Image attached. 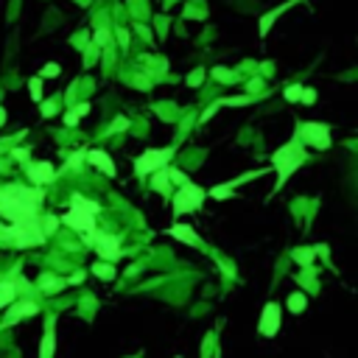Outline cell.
Instances as JSON below:
<instances>
[{
	"label": "cell",
	"instance_id": "6da1fadb",
	"mask_svg": "<svg viewBox=\"0 0 358 358\" xmlns=\"http://www.w3.org/2000/svg\"><path fill=\"white\" fill-rule=\"evenodd\" d=\"M39 205H42V190H28L20 185L0 188V213L11 227L39 218Z\"/></svg>",
	"mask_w": 358,
	"mask_h": 358
},
{
	"label": "cell",
	"instance_id": "7a4b0ae2",
	"mask_svg": "<svg viewBox=\"0 0 358 358\" xmlns=\"http://www.w3.org/2000/svg\"><path fill=\"white\" fill-rule=\"evenodd\" d=\"M308 160V154H305V146H302L297 137H291L285 146H280L277 151L272 154V165H274V171H277V182H274V190H272V196L274 193H280L283 190V185L291 179V174H294L297 168H300L302 163Z\"/></svg>",
	"mask_w": 358,
	"mask_h": 358
},
{
	"label": "cell",
	"instance_id": "3957f363",
	"mask_svg": "<svg viewBox=\"0 0 358 358\" xmlns=\"http://www.w3.org/2000/svg\"><path fill=\"white\" fill-rule=\"evenodd\" d=\"M205 199H207V190L199 188V185H193L188 179L185 185H179V190H176V196H174V216L179 218V216H185V213L202 210Z\"/></svg>",
	"mask_w": 358,
	"mask_h": 358
},
{
	"label": "cell",
	"instance_id": "277c9868",
	"mask_svg": "<svg viewBox=\"0 0 358 358\" xmlns=\"http://www.w3.org/2000/svg\"><path fill=\"white\" fill-rule=\"evenodd\" d=\"M176 154L174 146H165V148H146L140 157L135 160V171L137 176H148V174H157L168 165V160Z\"/></svg>",
	"mask_w": 358,
	"mask_h": 358
},
{
	"label": "cell",
	"instance_id": "5b68a950",
	"mask_svg": "<svg viewBox=\"0 0 358 358\" xmlns=\"http://www.w3.org/2000/svg\"><path fill=\"white\" fill-rule=\"evenodd\" d=\"M294 137L302 143V146H314V148H319V151H327V148H330V126H327V123H319V121L302 123Z\"/></svg>",
	"mask_w": 358,
	"mask_h": 358
},
{
	"label": "cell",
	"instance_id": "8992f818",
	"mask_svg": "<svg viewBox=\"0 0 358 358\" xmlns=\"http://www.w3.org/2000/svg\"><path fill=\"white\" fill-rule=\"evenodd\" d=\"M93 247L106 263H115L121 258V238L118 235H109V232H95L93 235Z\"/></svg>",
	"mask_w": 358,
	"mask_h": 358
},
{
	"label": "cell",
	"instance_id": "52a82bcc",
	"mask_svg": "<svg viewBox=\"0 0 358 358\" xmlns=\"http://www.w3.org/2000/svg\"><path fill=\"white\" fill-rule=\"evenodd\" d=\"M280 319H283V311H280V305L277 302H266L263 305V314H260V325H258V330H260V336H266V339H274L280 333Z\"/></svg>",
	"mask_w": 358,
	"mask_h": 358
},
{
	"label": "cell",
	"instance_id": "ba28073f",
	"mask_svg": "<svg viewBox=\"0 0 358 358\" xmlns=\"http://www.w3.org/2000/svg\"><path fill=\"white\" fill-rule=\"evenodd\" d=\"M266 171H272V168H258V171H249V174H241L238 179H232V182H221V185H216V188H210V190H207V196H210V199H216V202H221V199H227V196H232V190H235L238 185L249 182V179L263 176Z\"/></svg>",
	"mask_w": 358,
	"mask_h": 358
},
{
	"label": "cell",
	"instance_id": "9c48e42d",
	"mask_svg": "<svg viewBox=\"0 0 358 358\" xmlns=\"http://www.w3.org/2000/svg\"><path fill=\"white\" fill-rule=\"evenodd\" d=\"M62 221L68 227H73V230H79V232H95V216L79 210V207H70V213H64Z\"/></svg>",
	"mask_w": 358,
	"mask_h": 358
},
{
	"label": "cell",
	"instance_id": "30bf717a",
	"mask_svg": "<svg viewBox=\"0 0 358 358\" xmlns=\"http://www.w3.org/2000/svg\"><path fill=\"white\" fill-rule=\"evenodd\" d=\"M53 353H56V316H48L42 342H39V358H53Z\"/></svg>",
	"mask_w": 358,
	"mask_h": 358
},
{
	"label": "cell",
	"instance_id": "8fae6325",
	"mask_svg": "<svg viewBox=\"0 0 358 358\" xmlns=\"http://www.w3.org/2000/svg\"><path fill=\"white\" fill-rule=\"evenodd\" d=\"M87 163L93 165V168H98L101 174L106 176H115V163H112V157L106 151H101V148H93V151H87Z\"/></svg>",
	"mask_w": 358,
	"mask_h": 358
},
{
	"label": "cell",
	"instance_id": "7c38bea8",
	"mask_svg": "<svg viewBox=\"0 0 358 358\" xmlns=\"http://www.w3.org/2000/svg\"><path fill=\"white\" fill-rule=\"evenodd\" d=\"M168 235H174L176 241L188 243V247L205 249V243H202V238L196 235V232H193V227H188V224H174V227H168Z\"/></svg>",
	"mask_w": 358,
	"mask_h": 358
},
{
	"label": "cell",
	"instance_id": "4fadbf2b",
	"mask_svg": "<svg viewBox=\"0 0 358 358\" xmlns=\"http://www.w3.org/2000/svg\"><path fill=\"white\" fill-rule=\"evenodd\" d=\"M34 314H39L37 302H11L9 311H6V325H14L23 316H34Z\"/></svg>",
	"mask_w": 358,
	"mask_h": 358
},
{
	"label": "cell",
	"instance_id": "5bb4252c",
	"mask_svg": "<svg viewBox=\"0 0 358 358\" xmlns=\"http://www.w3.org/2000/svg\"><path fill=\"white\" fill-rule=\"evenodd\" d=\"M26 174H28V179H31L34 185H45V182H51V179L56 176V171H53L51 163H34V165L26 168Z\"/></svg>",
	"mask_w": 358,
	"mask_h": 358
},
{
	"label": "cell",
	"instance_id": "9a60e30c",
	"mask_svg": "<svg viewBox=\"0 0 358 358\" xmlns=\"http://www.w3.org/2000/svg\"><path fill=\"white\" fill-rule=\"evenodd\" d=\"M294 3H297V0H288L285 6H277L274 11H268V14H263V17H260V37H268V31H272L274 20H277V17L283 14V11L288 9V6H294Z\"/></svg>",
	"mask_w": 358,
	"mask_h": 358
},
{
	"label": "cell",
	"instance_id": "2e32d148",
	"mask_svg": "<svg viewBox=\"0 0 358 358\" xmlns=\"http://www.w3.org/2000/svg\"><path fill=\"white\" fill-rule=\"evenodd\" d=\"M14 297H17V285L11 280H3L0 283V308H9L14 302Z\"/></svg>",
	"mask_w": 358,
	"mask_h": 358
},
{
	"label": "cell",
	"instance_id": "e0dca14e",
	"mask_svg": "<svg viewBox=\"0 0 358 358\" xmlns=\"http://www.w3.org/2000/svg\"><path fill=\"white\" fill-rule=\"evenodd\" d=\"M314 255H316V249H314V247H300V249H294V260H297V266H302V268L314 266Z\"/></svg>",
	"mask_w": 358,
	"mask_h": 358
},
{
	"label": "cell",
	"instance_id": "ac0fdd59",
	"mask_svg": "<svg viewBox=\"0 0 358 358\" xmlns=\"http://www.w3.org/2000/svg\"><path fill=\"white\" fill-rule=\"evenodd\" d=\"M308 308V297L302 294V291H294V294L288 297V311L291 314H302Z\"/></svg>",
	"mask_w": 358,
	"mask_h": 358
},
{
	"label": "cell",
	"instance_id": "d6986e66",
	"mask_svg": "<svg viewBox=\"0 0 358 358\" xmlns=\"http://www.w3.org/2000/svg\"><path fill=\"white\" fill-rule=\"evenodd\" d=\"M73 207H79V210L90 213V216H95V213L101 210V207H98V202H90V199H84V196H79V193L73 196Z\"/></svg>",
	"mask_w": 358,
	"mask_h": 358
},
{
	"label": "cell",
	"instance_id": "ffe728a7",
	"mask_svg": "<svg viewBox=\"0 0 358 358\" xmlns=\"http://www.w3.org/2000/svg\"><path fill=\"white\" fill-rule=\"evenodd\" d=\"M210 76L216 81H221V84H232V81H235V79H232V70L224 68V64H216V68L210 70Z\"/></svg>",
	"mask_w": 358,
	"mask_h": 358
},
{
	"label": "cell",
	"instance_id": "44dd1931",
	"mask_svg": "<svg viewBox=\"0 0 358 358\" xmlns=\"http://www.w3.org/2000/svg\"><path fill=\"white\" fill-rule=\"evenodd\" d=\"M93 274H95V277H101V280H115V266H112V263H95Z\"/></svg>",
	"mask_w": 358,
	"mask_h": 358
},
{
	"label": "cell",
	"instance_id": "7402d4cb",
	"mask_svg": "<svg viewBox=\"0 0 358 358\" xmlns=\"http://www.w3.org/2000/svg\"><path fill=\"white\" fill-rule=\"evenodd\" d=\"M28 93H31V101H37V104H42V79H39V76H34V79H28Z\"/></svg>",
	"mask_w": 358,
	"mask_h": 358
},
{
	"label": "cell",
	"instance_id": "603a6c76",
	"mask_svg": "<svg viewBox=\"0 0 358 358\" xmlns=\"http://www.w3.org/2000/svg\"><path fill=\"white\" fill-rule=\"evenodd\" d=\"M252 104V95H232V98H221L218 106H249Z\"/></svg>",
	"mask_w": 358,
	"mask_h": 358
},
{
	"label": "cell",
	"instance_id": "cb8c5ba5",
	"mask_svg": "<svg viewBox=\"0 0 358 358\" xmlns=\"http://www.w3.org/2000/svg\"><path fill=\"white\" fill-rule=\"evenodd\" d=\"M300 95H302V84H288L283 90V98L288 101V104H297L300 101Z\"/></svg>",
	"mask_w": 358,
	"mask_h": 358
},
{
	"label": "cell",
	"instance_id": "d4e9b609",
	"mask_svg": "<svg viewBox=\"0 0 358 358\" xmlns=\"http://www.w3.org/2000/svg\"><path fill=\"white\" fill-rule=\"evenodd\" d=\"M151 188L154 190H165V188H168V174H165V168L157 171V174L151 176Z\"/></svg>",
	"mask_w": 358,
	"mask_h": 358
},
{
	"label": "cell",
	"instance_id": "484cf974",
	"mask_svg": "<svg viewBox=\"0 0 358 358\" xmlns=\"http://www.w3.org/2000/svg\"><path fill=\"white\" fill-rule=\"evenodd\" d=\"M56 224H59V218H53V216H39V227H42V235L48 238V235H51V232L53 230H56Z\"/></svg>",
	"mask_w": 358,
	"mask_h": 358
},
{
	"label": "cell",
	"instance_id": "4316f807",
	"mask_svg": "<svg viewBox=\"0 0 358 358\" xmlns=\"http://www.w3.org/2000/svg\"><path fill=\"white\" fill-rule=\"evenodd\" d=\"M62 285H64V283H59L56 277H48V274L39 280V288H42V291H56V288H62Z\"/></svg>",
	"mask_w": 358,
	"mask_h": 358
},
{
	"label": "cell",
	"instance_id": "83f0119b",
	"mask_svg": "<svg viewBox=\"0 0 358 358\" xmlns=\"http://www.w3.org/2000/svg\"><path fill=\"white\" fill-rule=\"evenodd\" d=\"M205 73H207V70H205V68H196V70H193V73H190V76H188V87H199V84H202V81H205Z\"/></svg>",
	"mask_w": 358,
	"mask_h": 358
},
{
	"label": "cell",
	"instance_id": "f1b7e54d",
	"mask_svg": "<svg viewBox=\"0 0 358 358\" xmlns=\"http://www.w3.org/2000/svg\"><path fill=\"white\" fill-rule=\"evenodd\" d=\"M297 283L305 285V288H311V285H314V266H308L305 272H302L300 277H297Z\"/></svg>",
	"mask_w": 358,
	"mask_h": 358
},
{
	"label": "cell",
	"instance_id": "f546056e",
	"mask_svg": "<svg viewBox=\"0 0 358 358\" xmlns=\"http://www.w3.org/2000/svg\"><path fill=\"white\" fill-rule=\"evenodd\" d=\"M84 157H87V151H84V148H81V151H76L73 157L68 160V168H70V171H76V168H79L81 163H84Z\"/></svg>",
	"mask_w": 358,
	"mask_h": 358
},
{
	"label": "cell",
	"instance_id": "4dcf8cb0",
	"mask_svg": "<svg viewBox=\"0 0 358 358\" xmlns=\"http://www.w3.org/2000/svg\"><path fill=\"white\" fill-rule=\"evenodd\" d=\"M165 174H168V179L174 185H185V182H188V176H185L182 171H176V168H165Z\"/></svg>",
	"mask_w": 358,
	"mask_h": 358
},
{
	"label": "cell",
	"instance_id": "1f68e13d",
	"mask_svg": "<svg viewBox=\"0 0 358 358\" xmlns=\"http://www.w3.org/2000/svg\"><path fill=\"white\" fill-rule=\"evenodd\" d=\"M300 101H302V104H316V90L314 87H302Z\"/></svg>",
	"mask_w": 358,
	"mask_h": 358
},
{
	"label": "cell",
	"instance_id": "d6a6232c",
	"mask_svg": "<svg viewBox=\"0 0 358 358\" xmlns=\"http://www.w3.org/2000/svg\"><path fill=\"white\" fill-rule=\"evenodd\" d=\"M59 73H62V68H59L56 62H51V64L42 68V76H39V79H45V76H59Z\"/></svg>",
	"mask_w": 358,
	"mask_h": 358
},
{
	"label": "cell",
	"instance_id": "836d02e7",
	"mask_svg": "<svg viewBox=\"0 0 358 358\" xmlns=\"http://www.w3.org/2000/svg\"><path fill=\"white\" fill-rule=\"evenodd\" d=\"M95 45H109V31H95Z\"/></svg>",
	"mask_w": 358,
	"mask_h": 358
},
{
	"label": "cell",
	"instance_id": "e575fe53",
	"mask_svg": "<svg viewBox=\"0 0 358 358\" xmlns=\"http://www.w3.org/2000/svg\"><path fill=\"white\" fill-rule=\"evenodd\" d=\"M79 118H81L79 112H76V109H70L68 115H64V123H68V126H76V123H79Z\"/></svg>",
	"mask_w": 358,
	"mask_h": 358
},
{
	"label": "cell",
	"instance_id": "d590c367",
	"mask_svg": "<svg viewBox=\"0 0 358 358\" xmlns=\"http://www.w3.org/2000/svg\"><path fill=\"white\" fill-rule=\"evenodd\" d=\"M53 112H56V106H53V104H42V115L45 118H51Z\"/></svg>",
	"mask_w": 358,
	"mask_h": 358
},
{
	"label": "cell",
	"instance_id": "8d00e7d4",
	"mask_svg": "<svg viewBox=\"0 0 358 358\" xmlns=\"http://www.w3.org/2000/svg\"><path fill=\"white\" fill-rule=\"evenodd\" d=\"M216 109H218V104H216V106H210V109H207L205 115H202V123H207V118H213V112H216Z\"/></svg>",
	"mask_w": 358,
	"mask_h": 358
},
{
	"label": "cell",
	"instance_id": "74e56055",
	"mask_svg": "<svg viewBox=\"0 0 358 358\" xmlns=\"http://www.w3.org/2000/svg\"><path fill=\"white\" fill-rule=\"evenodd\" d=\"M14 157H17V160H28V151H26V148H17Z\"/></svg>",
	"mask_w": 358,
	"mask_h": 358
},
{
	"label": "cell",
	"instance_id": "f35d334b",
	"mask_svg": "<svg viewBox=\"0 0 358 358\" xmlns=\"http://www.w3.org/2000/svg\"><path fill=\"white\" fill-rule=\"evenodd\" d=\"M76 112H79V115H87V112H90V104H79V106H76Z\"/></svg>",
	"mask_w": 358,
	"mask_h": 358
},
{
	"label": "cell",
	"instance_id": "ab89813d",
	"mask_svg": "<svg viewBox=\"0 0 358 358\" xmlns=\"http://www.w3.org/2000/svg\"><path fill=\"white\" fill-rule=\"evenodd\" d=\"M118 39H121V45H129V37H126V31H118Z\"/></svg>",
	"mask_w": 358,
	"mask_h": 358
},
{
	"label": "cell",
	"instance_id": "60d3db41",
	"mask_svg": "<svg viewBox=\"0 0 358 358\" xmlns=\"http://www.w3.org/2000/svg\"><path fill=\"white\" fill-rule=\"evenodd\" d=\"M3 123H6V109L0 106V126H3Z\"/></svg>",
	"mask_w": 358,
	"mask_h": 358
}]
</instances>
